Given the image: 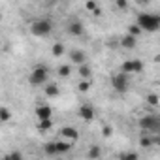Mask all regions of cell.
I'll use <instances>...</instances> for the list:
<instances>
[{"mask_svg":"<svg viewBox=\"0 0 160 160\" xmlns=\"http://www.w3.org/2000/svg\"><path fill=\"white\" fill-rule=\"evenodd\" d=\"M136 25L145 30V32H156L160 28V17L156 13H149V12H141L136 19Z\"/></svg>","mask_w":160,"mask_h":160,"instance_id":"1","label":"cell"},{"mask_svg":"<svg viewBox=\"0 0 160 160\" xmlns=\"http://www.w3.org/2000/svg\"><path fill=\"white\" fill-rule=\"evenodd\" d=\"M0 19H2V13H0Z\"/></svg>","mask_w":160,"mask_h":160,"instance_id":"32","label":"cell"},{"mask_svg":"<svg viewBox=\"0 0 160 160\" xmlns=\"http://www.w3.org/2000/svg\"><path fill=\"white\" fill-rule=\"evenodd\" d=\"M8 158H23V154H21V152H10Z\"/></svg>","mask_w":160,"mask_h":160,"instance_id":"29","label":"cell"},{"mask_svg":"<svg viewBox=\"0 0 160 160\" xmlns=\"http://www.w3.org/2000/svg\"><path fill=\"white\" fill-rule=\"evenodd\" d=\"M79 75H81V79H91V73H92V70H91V66L87 64V62H83V64H79Z\"/></svg>","mask_w":160,"mask_h":160,"instance_id":"15","label":"cell"},{"mask_svg":"<svg viewBox=\"0 0 160 160\" xmlns=\"http://www.w3.org/2000/svg\"><path fill=\"white\" fill-rule=\"evenodd\" d=\"M98 6H96V2H94V0H89V2L85 4V10H89V12H94Z\"/></svg>","mask_w":160,"mask_h":160,"instance_id":"27","label":"cell"},{"mask_svg":"<svg viewBox=\"0 0 160 160\" xmlns=\"http://www.w3.org/2000/svg\"><path fill=\"white\" fill-rule=\"evenodd\" d=\"M60 134H62L64 139H70V141H77V139H79V132H77L75 128H72V126H64V128L60 130Z\"/></svg>","mask_w":160,"mask_h":160,"instance_id":"10","label":"cell"},{"mask_svg":"<svg viewBox=\"0 0 160 160\" xmlns=\"http://www.w3.org/2000/svg\"><path fill=\"white\" fill-rule=\"evenodd\" d=\"M115 6H117L119 10H124V8L128 6V2H126V0H115Z\"/></svg>","mask_w":160,"mask_h":160,"instance_id":"28","label":"cell"},{"mask_svg":"<svg viewBox=\"0 0 160 160\" xmlns=\"http://www.w3.org/2000/svg\"><path fill=\"white\" fill-rule=\"evenodd\" d=\"M119 158H122V160H138V152H122V154H119Z\"/></svg>","mask_w":160,"mask_h":160,"instance_id":"23","label":"cell"},{"mask_svg":"<svg viewBox=\"0 0 160 160\" xmlns=\"http://www.w3.org/2000/svg\"><path fill=\"white\" fill-rule=\"evenodd\" d=\"M10 119H12L10 109H8V108H0V121H2V122H8Z\"/></svg>","mask_w":160,"mask_h":160,"instance_id":"20","label":"cell"},{"mask_svg":"<svg viewBox=\"0 0 160 160\" xmlns=\"http://www.w3.org/2000/svg\"><path fill=\"white\" fill-rule=\"evenodd\" d=\"M30 32L36 38H45V36H49L53 32V23L49 19H36L30 25Z\"/></svg>","mask_w":160,"mask_h":160,"instance_id":"3","label":"cell"},{"mask_svg":"<svg viewBox=\"0 0 160 160\" xmlns=\"http://www.w3.org/2000/svg\"><path fill=\"white\" fill-rule=\"evenodd\" d=\"M89 89H91V79H81V83H79V91L87 92Z\"/></svg>","mask_w":160,"mask_h":160,"instance_id":"22","label":"cell"},{"mask_svg":"<svg viewBox=\"0 0 160 160\" xmlns=\"http://www.w3.org/2000/svg\"><path fill=\"white\" fill-rule=\"evenodd\" d=\"M100 156H102V149H100V145H92L91 151H89V158H100Z\"/></svg>","mask_w":160,"mask_h":160,"instance_id":"19","label":"cell"},{"mask_svg":"<svg viewBox=\"0 0 160 160\" xmlns=\"http://www.w3.org/2000/svg\"><path fill=\"white\" fill-rule=\"evenodd\" d=\"M139 145H141V147H151V145H152V139H151L149 136H141Z\"/></svg>","mask_w":160,"mask_h":160,"instance_id":"24","label":"cell"},{"mask_svg":"<svg viewBox=\"0 0 160 160\" xmlns=\"http://www.w3.org/2000/svg\"><path fill=\"white\" fill-rule=\"evenodd\" d=\"M45 87V96H49V98H57L58 96V92H60V89H58V85H55V83H45L43 85Z\"/></svg>","mask_w":160,"mask_h":160,"instance_id":"14","label":"cell"},{"mask_svg":"<svg viewBox=\"0 0 160 160\" xmlns=\"http://www.w3.org/2000/svg\"><path fill=\"white\" fill-rule=\"evenodd\" d=\"M111 87L117 91V92H126L130 89V77L126 72H117L113 77H111Z\"/></svg>","mask_w":160,"mask_h":160,"instance_id":"4","label":"cell"},{"mask_svg":"<svg viewBox=\"0 0 160 160\" xmlns=\"http://www.w3.org/2000/svg\"><path fill=\"white\" fill-rule=\"evenodd\" d=\"M102 134H104V136H106V138H109V136H111V128H109V126H106V128H104V132H102Z\"/></svg>","mask_w":160,"mask_h":160,"instance_id":"30","label":"cell"},{"mask_svg":"<svg viewBox=\"0 0 160 160\" xmlns=\"http://www.w3.org/2000/svg\"><path fill=\"white\" fill-rule=\"evenodd\" d=\"M66 32H68L70 36H81V34L85 32V27H83V23H81V21L73 19V21H70V23H68Z\"/></svg>","mask_w":160,"mask_h":160,"instance_id":"7","label":"cell"},{"mask_svg":"<svg viewBox=\"0 0 160 160\" xmlns=\"http://www.w3.org/2000/svg\"><path fill=\"white\" fill-rule=\"evenodd\" d=\"M139 32H141V28H139L138 25H132V27L128 28V34H132V36H136V38H138V34H139Z\"/></svg>","mask_w":160,"mask_h":160,"instance_id":"25","label":"cell"},{"mask_svg":"<svg viewBox=\"0 0 160 160\" xmlns=\"http://www.w3.org/2000/svg\"><path fill=\"white\" fill-rule=\"evenodd\" d=\"M70 60L73 62V64H83V62H87V57H85V53L83 51H79V49H75V51H72L70 53Z\"/></svg>","mask_w":160,"mask_h":160,"instance_id":"12","label":"cell"},{"mask_svg":"<svg viewBox=\"0 0 160 160\" xmlns=\"http://www.w3.org/2000/svg\"><path fill=\"white\" fill-rule=\"evenodd\" d=\"M138 124H139V128H141L143 132H158V128H160V121H158V117H154V115H145V117H141V119L138 121Z\"/></svg>","mask_w":160,"mask_h":160,"instance_id":"5","label":"cell"},{"mask_svg":"<svg viewBox=\"0 0 160 160\" xmlns=\"http://www.w3.org/2000/svg\"><path fill=\"white\" fill-rule=\"evenodd\" d=\"M51 53H53L55 57H62V55H64V45H62V43H53Z\"/></svg>","mask_w":160,"mask_h":160,"instance_id":"18","label":"cell"},{"mask_svg":"<svg viewBox=\"0 0 160 160\" xmlns=\"http://www.w3.org/2000/svg\"><path fill=\"white\" fill-rule=\"evenodd\" d=\"M38 128L42 132H47L49 128H53V121L51 119H43V121H38Z\"/></svg>","mask_w":160,"mask_h":160,"instance_id":"16","label":"cell"},{"mask_svg":"<svg viewBox=\"0 0 160 160\" xmlns=\"http://www.w3.org/2000/svg\"><path fill=\"white\" fill-rule=\"evenodd\" d=\"M79 117H81L83 121H92V119H94V109H92V106L83 104L81 108H79Z\"/></svg>","mask_w":160,"mask_h":160,"instance_id":"9","label":"cell"},{"mask_svg":"<svg viewBox=\"0 0 160 160\" xmlns=\"http://www.w3.org/2000/svg\"><path fill=\"white\" fill-rule=\"evenodd\" d=\"M43 151H45V154H49V156H55V154H58V152H57V147H55V141H51V143H45V145H43Z\"/></svg>","mask_w":160,"mask_h":160,"instance_id":"17","label":"cell"},{"mask_svg":"<svg viewBox=\"0 0 160 160\" xmlns=\"http://www.w3.org/2000/svg\"><path fill=\"white\" fill-rule=\"evenodd\" d=\"M70 73H72L70 64H62V66H58V75H60V77H68Z\"/></svg>","mask_w":160,"mask_h":160,"instance_id":"21","label":"cell"},{"mask_svg":"<svg viewBox=\"0 0 160 160\" xmlns=\"http://www.w3.org/2000/svg\"><path fill=\"white\" fill-rule=\"evenodd\" d=\"M139 2H141V4H145V2H149V0H139Z\"/></svg>","mask_w":160,"mask_h":160,"instance_id":"31","label":"cell"},{"mask_svg":"<svg viewBox=\"0 0 160 160\" xmlns=\"http://www.w3.org/2000/svg\"><path fill=\"white\" fill-rule=\"evenodd\" d=\"M121 45H122L124 49H134V47L138 45V38L132 36V34H126V36L121 38Z\"/></svg>","mask_w":160,"mask_h":160,"instance_id":"11","label":"cell"},{"mask_svg":"<svg viewBox=\"0 0 160 160\" xmlns=\"http://www.w3.org/2000/svg\"><path fill=\"white\" fill-rule=\"evenodd\" d=\"M36 117H38V121L51 119V117H53V108H51V106H47V104L38 106V108H36Z\"/></svg>","mask_w":160,"mask_h":160,"instance_id":"8","label":"cell"},{"mask_svg":"<svg viewBox=\"0 0 160 160\" xmlns=\"http://www.w3.org/2000/svg\"><path fill=\"white\" fill-rule=\"evenodd\" d=\"M72 145H73V141H70V139H64V141H55V147H57V152H58V154L68 152V151L72 149Z\"/></svg>","mask_w":160,"mask_h":160,"instance_id":"13","label":"cell"},{"mask_svg":"<svg viewBox=\"0 0 160 160\" xmlns=\"http://www.w3.org/2000/svg\"><path fill=\"white\" fill-rule=\"evenodd\" d=\"M141 70H143V62L139 58H130L121 64V72H126V73H139Z\"/></svg>","mask_w":160,"mask_h":160,"instance_id":"6","label":"cell"},{"mask_svg":"<svg viewBox=\"0 0 160 160\" xmlns=\"http://www.w3.org/2000/svg\"><path fill=\"white\" fill-rule=\"evenodd\" d=\"M147 104H151V106H158V96H156V94H149V96H147Z\"/></svg>","mask_w":160,"mask_h":160,"instance_id":"26","label":"cell"},{"mask_svg":"<svg viewBox=\"0 0 160 160\" xmlns=\"http://www.w3.org/2000/svg\"><path fill=\"white\" fill-rule=\"evenodd\" d=\"M49 81V70L45 64H38L30 70V75H28V83L32 87H40V85H45Z\"/></svg>","mask_w":160,"mask_h":160,"instance_id":"2","label":"cell"}]
</instances>
